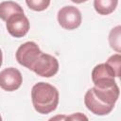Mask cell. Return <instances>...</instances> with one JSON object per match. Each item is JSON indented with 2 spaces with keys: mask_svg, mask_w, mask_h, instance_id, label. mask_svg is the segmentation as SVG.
<instances>
[{
  "mask_svg": "<svg viewBox=\"0 0 121 121\" xmlns=\"http://www.w3.org/2000/svg\"><path fill=\"white\" fill-rule=\"evenodd\" d=\"M106 63L108 65L111 66V68L113 70L115 77L119 78L121 75V56L119 53L112 55L111 57H109V59L107 60Z\"/></svg>",
  "mask_w": 121,
  "mask_h": 121,
  "instance_id": "12",
  "label": "cell"
},
{
  "mask_svg": "<svg viewBox=\"0 0 121 121\" xmlns=\"http://www.w3.org/2000/svg\"><path fill=\"white\" fill-rule=\"evenodd\" d=\"M66 118H67V119H70V120H83V119L87 120V119H88L85 115H83V114L80 113V112L74 113L73 115H71V116H67Z\"/></svg>",
  "mask_w": 121,
  "mask_h": 121,
  "instance_id": "14",
  "label": "cell"
},
{
  "mask_svg": "<svg viewBox=\"0 0 121 121\" xmlns=\"http://www.w3.org/2000/svg\"><path fill=\"white\" fill-rule=\"evenodd\" d=\"M31 99L34 109L42 114L56 110L59 104V91L46 82H38L31 89Z\"/></svg>",
  "mask_w": 121,
  "mask_h": 121,
  "instance_id": "1",
  "label": "cell"
},
{
  "mask_svg": "<svg viewBox=\"0 0 121 121\" xmlns=\"http://www.w3.org/2000/svg\"><path fill=\"white\" fill-rule=\"evenodd\" d=\"M31 70L38 76L43 78H51L59 71V61L52 55L43 53L39 56Z\"/></svg>",
  "mask_w": 121,
  "mask_h": 121,
  "instance_id": "3",
  "label": "cell"
},
{
  "mask_svg": "<svg viewBox=\"0 0 121 121\" xmlns=\"http://www.w3.org/2000/svg\"><path fill=\"white\" fill-rule=\"evenodd\" d=\"M115 74L110 65L105 63H100L95 66L92 71V80L95 87L104 88L111 87L116 84L114 79Z\"/></svg>",
  "mask_w": 121,
  "mask_h": 121,
  "instance_id": "5",
  "label": "cell"
},
{
  "mask_svg": "<svg viewBox=\"0 0 121 121\" xmlns=\"http://www.w3.org/2000/svg\"><path fill=\"white\" fill-rule=\"evenodd\" d=\"M2 62H3V55H2V50L0 49V67L2 65Z\"/></svg>",
  "mask_w": 121,
  "mask_h": 121,
  "instance_id": "16",
  "label": "cell"
},
{
  "mask_svg": "<svg viewBox=\"0 0 121 121\" xmlns=\"http://www.w3.org/2000/svg\"><path fill=\"white\" fill-rule=\"evenodd\" d=\"M42 54L38 44L34 42H26L21 44L16 51V60L19 64L31 70L33 64Z\"/></svg>",
  "mask_w": 121,
  "mask_h": 121,
  "instance_id": "2",
  "label": "cell"
},
{
  "mask_svg": "<svg viewBox=\"0 0 121 121\" xmlns=\"http://www.w3.org/2000/svg\"><path fill=\"white\" fill-rule=\"evenodd\" d=\"M58 22L61 27L68 30L78 28L81 24V13L74 6H65L58 11Z\"/></svg>",
  "mask_w": 121,
  "mask_h": 121,
  "instance_id": "4",
  "label": "cell"
},
{
  "mask_svg": "<svg viewBox=\"0 0 121 121\" xmlns=\"http://www.w3.org/2000/svg\"><path fill=\"white\" fill-rule=\"evenodd\" d=\"M23 82L21 72L14 68H6L0 72V87L7 92H13L17 90Z\"/></svg>",
  "mask_w": 121,
  "mask_h": 121,
  "instance_id": "7",
  "label": "cell"
},
{
  "mask_svg": "<svg viewBox=\"0 0 121 121\" xmlns=\"http://www.w3.org/2000/svg\"><path fill=\"white\" fill-rule=\"evenodd\" d=\"M117 4L118 0H94V8L101 15H108L113 12Z\"/></svg>",
  "mask_w": 121,
  "mask_h": 121,
  "instance_id": "10",
  "label": "cell"
},
{
  "mask_svg": "<svg viewBox=\"0 0 121 121\" xmlns=\"http://www.w3.org/2000/svg\"><path fill=\"white\" fill-rule=\"evenodd\" d=\"M71 1L76 3V4H81V3H84V2H86L88 0H71Z\"/></svg>",
  "mask_w": 121,
  "mask_h": 121,
  "instance_id": "15",
  "label": "cell"
},
{
  "mask_svg": "<svg viewBox=\"0 0 121 121\" xmlns=\"http://www.w3.org/2000/svg\"><path fill=\"white\" fill-rule=\"evenodd\" d=\"M84 103L87 109L95 115H106L110 113L113 107H111L102 101H100L93 93L92 89H89L84 95Z\"/></svg>",
  "mask_w": 121,
  "mask_h": 121,
  "instance_id": "8",
  "label": "cell"
},
{
  "mask_svg": "<svg viewBox=\"0 0 121 121\" xmlns=\"http://www.w3.org/2000/svg\"><path fill=\"white\" fill-rule=\"evenodd\" d=\"M1 120H2V117H1V115H0V121H1Z\"/></svg>",
  "mask_w": 121,
  "mask_h": 121,
  "instance_id": "17",
  "label": "cell"
},
{
  "mask_svg": "<svg viewBox=\"0 0 121 121\" xmlns=\"http://www.w3.org/2000/svg\"><path fill=\"white\" fill-rule=\"evenodd\" d=\"M15 13H24L23 8L13 1H4L0 3V19L7 21L9 16Z\"/></svg>",
  "mask_w": 121,
  "mask_h": 121,
  "instance_id": "9",
  "label": "cell"
},
{
  "mask_svg": "<svg viewBox=\"0 0 121 121\" xmlns=\"http://www.w3.org/2000/svg\"><path fill=\"white\" fill-rule=\"evenodd\" d=\"M27 7L35 11H43L50 5V0H26Z\"/></svg>",
  "mask_w": 121,
  "mask_h": 121,
  "instance_id": "13",
  "label": "cell"
},
{
  "mask_svg": "<svg viewBox=\"0 0 121 121\" xmlns=\"http://www.w3.org/2000/svg\"><path fill=\"white\" fill-rule=\"evenodd\" d=\"M121 26H116L115 27H113L109 34V43L111 47L115 50L117 53L121 52Z\"/></svg>",
  "mask_w": 121,
  "mask_h": 121,
  "instance_id": "11",
  "label": "cell"
},
{
  "mask_svg": "<svg viewBox=\"0 0 121 121\" xmlns=\"http://www.w3.org/2000/svg\"><path fill=\"white\" fill-rule=\"evenodd\" d=\"M29 26V21L24 13L12 14L6 21V27L8 32L15 38L24 37L28 32Z\"/></svg>",
  "mask_w": 121,
  "mask_h": 121,
  "instance_id": "6",
  "label": "cell"
}]
</instances>
